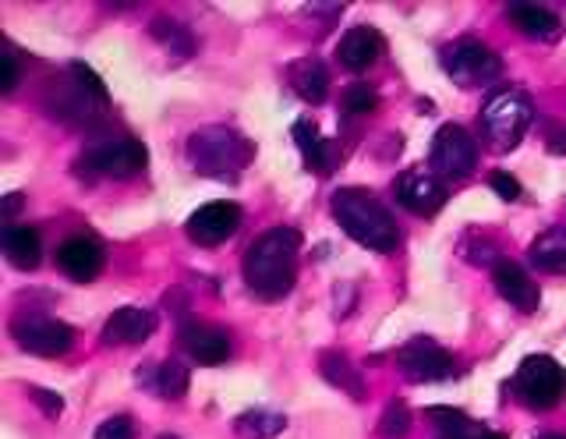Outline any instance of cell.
I'll return each instance as SVG.
<instances>
[{
  "label": "cell",
  "mask_w": 566,
  "mask_h": 439,
  "mask_svg": "<svg viewBox=\"0 0 566 439\" xmlns=\"http://www.w3.org/2000/svg\"><path fill=\"white\" fill-rule=\"evenodd\" d=\"M442 72H447L460 90H474V85H485L500 75L503 64L489 46L474 40H460L442 54Z\"/></svg>",
  "instance_id": "7"
},
{
  "label": "cell",
  "mask_w": 566,
  "mask_h": 439,
  "mask_svg": "<svg viewBox=\"0 0 566 439\" xmlns=\"http://www.w3.org/2000/svg\"><path fill=\"white\" fill-rule=\"evenodd\" d=\"M238 227H241L238 202H206L188 217L185 231L195 244H202V249H217V244L238 234Z\"/></svg>",
  "instance_id": "11"
},
{
  "label": "cell",
  "mask_w": 566,
  "mask_h": 439,
  "mask_svg": "<svg viewBox=\"0 0 566 439\" xmlns=\"http://www.w3.org/2000/svg\"><path fill=\"white\" fill-rule=\"evenodd\" d=\"M376 432L379 439H407V432H411V408L403 400H389L379 415Z\"/></svg>",
  "instance_id": "26"
},
{
  "label": "cell",
  "mask_w": 566,
  "mask_h": 439,
  "mask_svg": "<svg viewBox=\"0 0 566 439\" xmlns=\"http://www.w3.org/2000/svg\"><path fill=\"white\" fill-rule=\"evenodd\" d=\"M492 191H495L500 199L513 202V199L521 196V181L513 178V174H506V170H495V174H492Z\"/></svg>",
  "instance_id": "32"
},
{
  "label": "cell",
  "mask_w": 566,
  "mask_h": 439,
  "mask_svg": "<svg viewBox=\"0 0 566 439\" xmlns=\"http://www.w3.org/2000/svg\"><path fill=\"white\" fill-rule=\"evenodd\" d=\"M492 284L513 309H521V312H535L542 302L535 280H531L517 262H510V259H500V266L492 270Z\"/></svg>",
  "instance_id": "17"
},
{
  "label": "cell",
  "mask_w": 566,
  "mask_h": 439,
  "mask_svg": "<svg viewBox=\"0 0 566 439\" xmlns=\"http://www.w3.org/2000/svg\"><path fill=\"white\" fill-rule=\"evenodd\" d=\"M333 220L371 252H394L400 244L397 217L365 188H340L333 191Z\"/></svg>",
  "instance_id": "2"
},
{
  "label": "cell",
  "mask_w": 566,
  "mask_h": 439,
  "mask_svg": "<svg viewBox=\"0 0 566 439\" xmlns=\"http://www.w3.org/2000/svg\"><path fill=\"white\" fill-rule=\"evenodd\" d=\"M0 75H4V79H0V93L11 96L18 90V61L11 54L0 58Z\"/></svg>",
  "instance_id": "33"
},
{
  "label": "cell",
  "mask_w": 566,
  "mask_h": 439,
  "mask_svg": "<svg viewBox=\"0 0 566 439\" xmlns=\"http://www.w3.org/2000/svg\"><path fill=\"white\" fill-rule=\"evenodd\" d=\"M29 397H35V404H40V411H43L46 418H61V411H64V397H61V394L43 390V386H32Z\"/></svg>",
  "instance_id": "31"
},
{
  "label": "cell",
  "mask_w": 566,
  "mask_h": 439,
  "mask_svg": "<svg viewBox=\"0 0 566 439\" xmlns=\"http://www.w3.org/2000/svg\"><path fill=\"white\" fill-rule=\"evenodd\" d=\"M424 418H429L442 436H471V429H478L474 421L457 408H429Z\"/></svg>",
  "instance_id": "28"
},
{
  "label": "cell",
  "mask_w": 566,
  "mask_h": 439,
  "mask_svg": "<svg viewBox=\"0 0 566 439\" xmlns=\"http://www.w3.org/2000/svg\"><path fill=\"white\" fill-rule=\"evenodd\" d=\"M96 439H135V421H132L128 415L106 418V421H99Z\"/></svg>",
  "instance_id": "30"
},
{
  "label": "cell",
  "mask_w": 566,
  "mask_h": 439,
  "mask_svg": "<svg viewBox=\"0 0 566 439\" xmlns=\"http://www.w3.org/2000/svg\"><path fill=\"white\" fill-rule=\"evenodd\" d=\"M474 439H503V436H500V432H485V429H482Z\"/></svg>",
  "instance_id": "35"
},
{
  "label": "cell",
  "mask_w": 566,
  "mask_h": 439,
  "mask_svg": "<svg viewBox=\"0 0 566 439\" xmlns=\"http://www.w3.org/2000/svg\"><path fill=\"white\" fill-rule=\"evenodd\" d=\"M344 111L350 114V117H365V114H371L379 107V93L371 90V85H365V82H354V85H347L344 90Z\"/></svg>",
  "instance_id": "29"
},
{
  "label": "cell",
  "mask_w": 566,
  "mask_h": 439,
  "mask_svg": "<svg viewBox=\"0 0 566 439\" xmlns=\"http://www.w3.org/2000/svg\"><path fill=\"white\" fill-rule=\"evenodd\" d=\"M291 85H294V93L312 103V107H318V103L326 100L329 93V72H326V64L318 61V58H301L291 64Z\"/></svg>",
  "instance_id": "22"
},
{
  "label": "cell",
  "mask_w": 566,
  "mask_h": 439,
  "mask_svg": "<svg viewBox=\"0 0 566 439\" xmlns=\"http://www.w3.org/2000/svg\"><path fill=\"white\" fill-rule=\"evenodd\" d=\"M57 266L64 270V276L88 284L103 270V249L93 238H67L57 249Z\"/></svg>",
  "instance_id": "16"
},
{
  "label": "cell",
  "mask_w": 566,
  "mask_h": 439,
  "mask_svg": "<svg viewBox=\"0 0 566 439\" xmlns=\"http://www.w3.org/2000/svg\"><path fill=\"white\" fill-rule=\"evenodd\" d=\"M397 199L407 213L415 217H436L447 206V188L429 170H407L397 181Z\"/></svg>",
  "instance_id": "12"
},
{
  "label": "cell",
  "mask_w": 566,
  "mask_h": 439,
  "mask_svg": "<svg viewBox=\"0 0 566 439\" xmlns=\"http://www.w3.org/2000/svg\"><path fill=\"white\" fill-rule=\"evenodd\" d=\"M513 394H517L527 408L548 411L556 408L566 394V368L548 355H527L513 376Z\"/></svg>",
  "instance_id": "5"
},
{
  "label": "cell",
  "mask_w": 566,
  "mask_h": 439,
  "mask_svg": "<svg viewBox=\"0 0 566 439\" xmlns=\"http://www.w3.org/2000/svg\"><path fill=\"white\" fill-rule=\"evenodd\" d=\"M531 121H535V107H531V100L524 90H500L485 100L482 107V132H485V143L495 149V153H510L524 143V135L531 128Z\"/></svg>",
  "instance_id": "4"
},
{
  "label": "cell",
  "mask_w": 566,
  "mask_h": 439,
  "mask_svg": "<svg viewBox=\"0 0 566 439\" xmlns=\"http://www.w3.org/2000/svg\"><path fill=\"white\" fill-rule=\"evenodd\" d=\"M297 252H301V234L294 227H270L248 244L241 273L244 284L259 302H280L294 291L297 280Z\"/></svg>",
  "instance_id": "1"
},
{
  "label": "cell",
  "mask_w": 566,
  "mask_h": 439,
  "mask_svg": "<svg viewBox=\"0 0 566 439\" xmlns=\"http://www.w3.org/2000/svg\"><path fill=\"white\" fill-rule=\"evenodd\" d=\"M538 439H566V436H538Z\"/></svg>",
  "instance_id": "37"
},
{
  "label": "cell",
  "mask_w": 566,
  "mask_h": 439,
  "mask_svg": "<svg viewBox=\"0 0 566 439\" xmlns=\"http://www.w3.org/2000/svg\"><path fill=\"white\" fill-rule=\"evenodd\" d=\"M318 373H323V379L329 386H336L340 394H347L350 400H365V394H368L365 373L344 355V351H323V355H318Z\"/></svg>",
  "instance_id": "18"
},
{
  "label": "cell",
  "mask_w": 566,
  "mask_h": 439,
  "mask_svg": "<svg viewBox=\"0 0 566 439\" xmlns=\"http://www.w3.org/2000/svg\"><path fill=\"white\" fill-rule=\"evenodd\" d=\"M439 439H474V436H439Z\"/></svg>",
  "instance_id": "36"
},
{
  "label": "cell",
  "mask_w": 566,
  "mask_h": 439,
  "mask_svg": "<svg viewBox=\"0 0 566 439\" xmlns=\"http://www.w3.org/2000/svg\"><path fill=\"white\" fill-rule=\"evenodd\" d=\"M156 439H177V436H170V432H164V436H156Z\"/></svg>",
  "instance_id": "38"
},
{
  "label": "cell",
  "mask_w": 566,
  "mask_h": 439,
  "mask_svg": "<svg viewBox=\"0 0 566 439\" xmlns=\"http://www.w3.org/2000/svg\"><path fill=\"white\" fill-rule=\"evenodd\" d=\"M474 164H478L474 138L460 125H442L432 138V170L450 181H460L474 170Z\"/></svg>",
  "instance_id": "9"
},
{
  "label": "cell",
  "mask_w": 566,
  "mask_h": 439,
  "mask_svg": "<svg viewBox=\"0 0 566 439\" xmlns=\"http://www.w3.org/2000/svg\"><path fill=\"white\" fill-rule=\"evenodd\" d=\"M11 337L18 347L29 351V355H35V358H64L71 351V344H75L71 326L50 320V315H35V312L14 315Z\"/></svg>",
  "instance_id": "6"
},
{
  "label": "cell",
  "mask_w": 566,
  "mask_h": 439,
  "mask_svg": "<svg viewBox=\"0 0 566 439\" xmlns=\"http://www.w3.org/2000/svg\"><path fill=\"white\" fill-rule=\"evenodd\" d=\"M4 255L14 270H35L43 259V241L35 227L25 223H8L4 227Z\"/></svg>",
  "instance_id": "20"
},
{
  "label": "cell",
  "mask_w": 566,
  "mask_h": 439,
  "mask_svg": "<svg viewBox=\"0 0 566 439\" xmlns=\"http://www.w3.org/2000/svg\"><path fill=\"white\" fill-rule=\"evenodd\" d=\"M18 209H22V196H18V191H14V196H8V199H4V217H14Z\"/></svg>",
  "instance_id": "34"
},
{
  "label": "cell",
  "mask_w": 566,
  "mask_h": 439,
  "mask_svg": "<svg viewBox=\"0 0 566 439\" xmlns=\"http://www.w3.org/2000/svg\"><path fill=\"white\" fill-rule=\"evenodd\" d=\"M177 337L199 365H223L230 358V337L220 326H209L202 320H181Z\"/></svg>",
  "instance_id": "13"
},
{
  "label": "cell",
  "mask_w": 566,
  "mask_h": 439,
  "mask_svg": "<svg viewBox=\"0 0 566 439\" xmlns=\"http://www.w3.org/2000/svg\"><path fill=\"white\" fill-rule=\"evenodd\" d=\"M397 365L411 383H442L457 376V362L450 351H442L436 341H411L397 351Z\"/></svg>",
  "instance_id": "10"
},
{
  "label": "cell",
  "mask_w": 566,
  "mask_h": 439,
  "mask_svg": "<svg viewBox=\"0 0 566 439\" xmlns=\"http://www.w3.org/2000/svg\"><path fill=\"white\" fill-rule=\"evenodd\" d=\"M291 135H294V143H297V149H301V160H305V167L308 170H315V174H329L333 167H336V146L333 143H326L323 135H318V128H315V121H297V125L291 128Z\"/></svg>",
  "instance_id": "19"
},
{
  "label": "cell",
  "mask_w": 566,
  "mask_h": 439,
  "mask_svg": "<svg viewBox=\"0 0 566 439\" xmlns=\"http://www.w3.org/2000/svg\"><path fill=\"white\" fill-rule=\"evenodd\" d=\"M510 22L517 25L527 40H542V43H556L559 32H563V22L556 19L548 8H538V4H510L506 8Z\"/></svg>",
  "instance_id": "21"
},
{
  "label": "cell",
  "mask_w": 566,
  "mask_h": 439,
  "mask_svg": "<svg viewBox=\"0 0 566 439\" xmlns=\"http://www.w3.org/2000/svg\"><path fill=\"white\" fill-rule=\"evenodd\" d=\"M149 32H153V40H156L159 46H164L170 58H177V61H185V58L195 54V36H191V32H188L181 22L167 19V14H159V19H153V22H149Z\"/></svg>",
  "instance_id": "24"
},
{
  "label": "cell",
  "mask_w": 566,
  "mask_h": 439,
  "mask_svg": "<svg viewBox=\"0 0 566 439\" xmlns=\"http://www.w3.org/2000/svg\"><path fill=\"white\" fill-rule=\"evenodd\" d=\"M527 259L531 266H538L542 273H566V231L563 227H553V231H545L542 238L531 241L527 249Z\"/></svg>",
  "instance_id": "23"
},
{
  "label": "cell",
  "mask_w": 566,
  "mask_h": 439,
  "mask_svg": "<svg viewBox=\"0 0 566 439\" xmlns=\"http://www.w3.org/2000/svg\"><path fill=\"white\" fill-rule=\"evenodd\" d=\"M156 330V315L146 312V309H117L111 320L103 323V344H117V347H132V344H142L149 341Z\"/></svg>",
  "instance_id": "15"
},
{
  "label": "cell",
  "mask_w": 566,
  "mask_h": 439,
  "mask_svg": "<svg viewBox=\"0 0 566 439\" xmlns=\"http://www.w3.org/2000/svg\"><path fill=\"white\" fill-rule=\"evenodd\" d=\"M252 156H255V146L248 143L238 128H227V125L202 128L188 138L191 167L217 181H238L248 170V164H252Z\"/></svg>",
  "instance_id": "3"
},
{
  "label": "cell",
  "mask_w": 566,
  "mask_h": 439,
  "mask_svg": "<svg viewBox=\"0 0 566 439\" xmlns=\"http://www.w3.org/2000/svg\"><path fill=\"white\" fill-rule=\"evenodd\" d=\"M153 376H156V379H153V390H156V394H164V397H170V400H177V397H185V394H188V368H185V365L164 362Z\"/></svg>",
  "instance_id": "27"
},
{
  "label": "cell",
  "mask_w": 566,
  "mask_h": 439,
  "mask_svg": "<svg viewBox=\"0 0 566 439\" xmlns=\"http://www.w3.org/2000/svg\"><path fill=\"white\" fill-rule=\"evenodd\" d=\"M287 429V418L280 411H265V408H252L234 418V432L238 439H273Z\"/></svg>",
  "instance_id": "25"
},
{
  "label": "cell",
  "mask_w": 566,
  "mask_h": 439,
  "mask_svg": "<svg viewBox=\"0 0 566 439\" xmlns=\"http://www.w3.org/2000/svg\"><path fill=\"white\" fill-rule=\"evenodd\" d=\"M82 164L93 174H103V178L128 181L149 164V153H146V146L138 143V138H106V143L85 149Z\"/></svg>",
  "instance_id": "8"
},
{
  "label": "cell",
  "mask_w": 566,
  "mask_h": 439,
  "mask_svg": "<svg viewBox=\"0 0 566 439\" xmlns=\"http://www.w3.org/2000/svg\"><path fill=\"white\" fill-rule=\"evenodd\" d=\"M382 36L371 25H354L350 32H344V40L336 43V61H340L347 72L361 75L368 67H376L379 58H382Z\"/></svg>",
  "instance_id": "14"
}]
</instances>
